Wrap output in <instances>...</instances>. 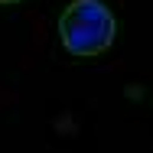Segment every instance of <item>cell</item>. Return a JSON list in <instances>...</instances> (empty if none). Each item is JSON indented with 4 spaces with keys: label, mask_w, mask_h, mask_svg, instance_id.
I'll list each match as a JSON object with an SVG mask.
<instances>
[{
    "label": "cell",
    "mask_w": 153,
    "mask_h": 153,
    "mask_svg": "<svg viewBox=\"0 0 153 153\" xmlns=\"http://www.w3.org/2000/svg\"><path fill=\"white\" fill-rule=\"evenodd\" d=\"M114 13L101 0H72L59 13V39L72 56H101L114 42Z\"/></svg>",
    "instance_id": "obj_1"
},
{
    "label": "cell",
    "mask_w": 153,
    "mask_h": 153,
    "mask_svg": "<svg viewBox=\"0 0 153 153\" xmlns=\"http://www.w3.org/2000/svg\"><path fill=\"white\" fill-rule=\"evenodd\" d=\"M0 3H16V0H0Z\"/></svg>",
    "instance_id": "obj_2"
}]
</instances>
